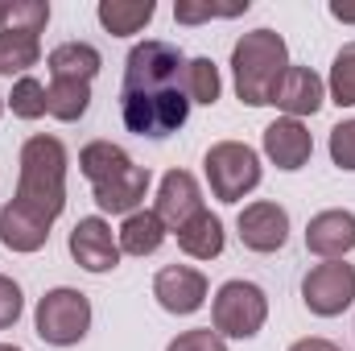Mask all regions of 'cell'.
I'll list each match as a JSON object with an SVG mask.
<instances>
[{
	"label": "cell",
	"mask_w": 355,
	"mask_h": 351,
	"mask_svg": "<svg viewBox=\"0 0 355 351\" xmlns=\"http://www.w3.org/2000/svg\"><path fill=\"white\" fill-rule=\"evenodd\" d=\"M331 162L339 170L355 174V120H343L331 128Z\"/></svg>",
	"instance_id": "cell-30"
},
{
	"label": "cell",
	"mask_w": 355,
	"mask_h": 351,
	"mask_svg": "<svg viewBox=\"0 0 355 351\" xmlns=\"http://www.w3.org/2000/svg\"><path fill=\"white\" fill-rule=\"evenodd\" d=\"M202 174L219 203H240L261 186V153L244 141H215L202 157Z\"/></svg>",
	"instance_id": "cell-6"
},
{
	"label": "cell",
	"mask_w": 355,
	"mask_h": 351,
	"mask_svg": "<svg viewBox=\"0 0 355 351\" xmlns=\"http://www.w3.org/2000/svg\"><path fill=\"white\" fill-rule=\"evenodd\" d=\"M153 12H157L153 0H99V8H95L99 25H103L112 37H132V33H141V29L153 21Z\"/></svg>",
	"instance_id": "cell-21"
},
{
	"label": "cell",
	"mask_w": 355,
	"mask_h": 351,
	"mask_svg": "<svg viewBox=\"0 0 355 351\" xmlns=\"http://www.w3.org/2000/svg\"><path fill=\"white\" fill-rule=\"evenodd\" d=\"M157 219L166 223V232H178L186 219H194L202 211V186L190 170H170L157 186Z\"/></svg>",
	"instance_id": "cell-14"
},
{
	"label": "cell",
	"mask_w": 355,
	"mask_h": 351,
	"mask_svg": "<svg viewBox=\"0 0 355 351\" xmlns=\"http://www.w3.org/2000/svg\"><path fill=\"white\" fill-rule=\"evenodd\" d=\"M331 17H335V21H347V25H355V8H347V4H331Z\"/></svg>",
	"instance_id": "cell-34"
},
{
	"label": "cell",
	"mask_w": 355,
	"mask_h": 351,
	"mask_svg": "<svg viewBox=\"0 0 355 351\" xmlns=\"http://www.w3.org/2000/svg\"><path fill=\"white\" fill-rule=\"evenodd\" d=\"M302 302L318 318H335L355 302V264L322 261L302 277Z\"/></svg>",
	"instance_id": "cell-8"
},
{
	"label": "cell",
	"mask_w": 355,
	"mask_h": 351,
	"mask_svg": "<svg viewBox=\"0 0 355 351\" xmlns=\"http://www.w3.org/2000/svg\"><path fill=\"white\" fill-rule=\"evenodd\" d=\"M236 232H240V244L248 252H281L289 240V211L272 198L248 203L236 219Z\"/></svg>",
	"instance_id": "cell-9"
},
{
	"label": "cell",
	"mask_w": 355,
	"mask_h": 351,
	"mask_svg": "<svg viewBox=\"0 0 355 351\" xmlns=\"http://www.w3.org/2000/svg\"><path fill=\"white\" fill-rule=\"evenodd\" d=\"M21 310H25V293H21V285H17L12 277H4V273H0V331L17 327Z\"/></svg>",
	"instance_id": "cell-32"
},
{
	"label": "cell",
	"mask_w": 355,
	"mask_h": 351,
	"mask_svg": "<svg viewBox=\"0 0 355 351\" xmlns=\"http://www.w3.org/2000/svg\"><path fill=\"white\" fill-rule=\"evenodd\" d=\"M272 103H277L289 120L314 116V112L327 103V83H322V75H314L310 67H293V62H289V71H285L277 95H272Z\"/></svg>",
	"instance_id": "cell-16"
},
{
	"label": "cell",
	"mask_w": 355,
	"mask_h": 351,
	"mask_svg": "<svg viewBox=\"0 0 355 351\" xmlns=\"http://www.w3.org/2000/svg\"><path fill=\"white\" fill-rule=\"evenodd\" d=\"M289 71V46L277 29H252L232 46V79H236V95L248 108H265L281 87Z\"/></svg>",
	"instance_id": "cell-2"
},
{
	"label": "cell",
	"mask_w": 355,
	"mask_h": 351,
	"mask_svg": "<svg viewBox=\"0 0 355 351\" xmlns=\"http://www.w3.org/2000/svg\"><path fill=\"white\" fill-rule=\"evenodd\" d=\"M182 71H186V54L174 42L162 37H145L128 50L124 58V91H166L182 87Z\"/></svg>",
	"instance_id": "cell-7"
},
{
	"label": "cell",
	"mask_w": 355,
	"mask_h": 351,
	"mask_svg": "<svg viewBox=\"0 0 355 351\" xmlns=\"http://www.w3.org/2000/svg\"><path fill=\"white\" fill-rule=\"evenodd\" d=\"M166 351H227V343H223V335H215L211 327H194V331L174 335Z\"/></svg>",
	"instance_id": "cell-31"
},
{
	"label": "cell",
	"mask_w": 355,
	"mask_h": 351,
	"mask_svg": "<svg viewBox=\"0 0 355 351\" xmlns=\"http://www.w3.org/2000/svg\"><path fill=\"white\" fill-rule=\"evenodd\" d=\"M174 236H178V248H182L190 261H215V257L223 252V244H227L223 219H219V215H211L207 207H202L194 219H186Z\"/></svg>",
	"instance_id": "cell-18"
},
{
	"label": "cell",
	"mask_w": 355,
	"mask_h": 351,
	"mask_svg": "<svg viewBox=\"0 0 355 351\" xmlns=\"http://www.w3.org/2000/svg\"><path fill=\"white\" fill-rule=\"evenodd\" d=\"M71 257L83 273H112L120 264V244L112 236V223L103 215H87L71 228V240H67Z\"/></svg>",
	"instance_id": "cell-10"
},
{
	"label": "cell",
	"mask_w": 355,
	"mask_h": 351,
	"mask_svg": "<svg viewBox=\"0 0 355 351\" xmlns=\"http://www.w3.org/2000/svg\"><path fill=\"white\" fill-rule=\"evenodd\" d=\"M190 116V99L182 95V87H166V91H120V120L128 132L137 137H170L186 124Z\"/></svg>",
	"instance_id": "cell-5"
},
{
	"label": "cell",
	"mask_w": 355,
	"mask_h": 351,
	"mask_svg": "<svg viewBox=\"0 0 355 351\" xmlns=\"http://www.w3.org/2000/svg\"><path fill=\"white\" fill-rule=\"evenodd\" d=\"M50 25V4L46 0H8L0 4V33H42Z\"/></svg>",
	"instance_id": "cell-25"
},
{
	"label": "cell",
	"mask_w": 355,
	"mask_h": 351,
	"mask_svg": "<svg viewBox=\"0 0 355 351\" xmlns=\"http://www.w3.org/2000/svg\"><path fill=\"white\" fill-rule=\"evenodd\" d=\"M46 240H50V223H46L42 215H33V211L21 207L17 198L0 207V244H4L8 252H21V257H25V252H42Z\"/></svg>",
	"instance_id": "cell-17"
},
{
	"label": "cell",
	"mask_w": 355,
	"mask_h": 351,
	"mask_svg": "<svg viewBox=\"0 0 355 351\" xmlns=\"http://www.w3.org/2000/svg\"><path fill=\"white\" fill-rule=\"evenodd\" d=\"M182 95L190 103H215L223 95V79H219V67L211 58H186V71H182Z\"/></svg>",
	"instance_id": "cell-24"
},
{
	"label": "cell",
	"mask_w": 355,
	"mask_h": 351,
	"mask_svg": "<svg viewBox=\"0 0 355 351\" xmlns=\"http://www.w3.org/2000/svg\"><path fill=\"white\" fill-rule=\"evenodd\" d=\"M289 351H343V348H339V343H331V339H318V335H314V339H297Z\"/></svg>",
	"instance_id": "cell-33"
},
{
	"label": "cell",
	"mask_w": 355,
	"mask_h": 351,
	"mask_svg": "<svg viewBox=\"0 0 355 351\" xmlns=\"http://www.w3.org/2000/svg\"><path fill=\"white\" fill-rule=\"evenodd\" d=\"M46 67H50V79H71V83H91L103 67L99 50L91 42H62L46 54Z\"/></svg>",
	"instance_id": "cell-19"
},
{
	"label": "cell",
	"mask_w": 355,
	"mask_h": 351,
	"mask_svg": "<svg viewBox=\"0 0 355 351\" xmlns=\"http://www.w3.org/2000/svg\"><path fill=\"white\" fill-rule=\"evenodd\" d=\"M4 103L12 108V116H21V120H37V116H46V83H37L33 75H21L12 91L4 95Z\"/></svg>",
	"instance_id": "cell-28"
},
{
	"label": "cell",
	"mask_w": 355,
	"mask_h": 351,
	"mask_svg": "<svg viewBox=\"0 0 355 351\" xmlns=\"http://www.w3.org/2000/svg\"><path fill=\"white\" fill-rule=\"evenodd\" d=\"M149 182H153V174L132 162L124 174L91 186V194H95V207H99L103 215H132V211H141V203H145V194H149Z\"/></svg>",
	"instance_id": "cell-15"
},
{
	"label": "cell",
	"mask_w": 355,
	"mask_h": 351,
	"mask_svg": "<svg viewBox=\"0 0 355 351\" xmlns=\"http://www.w3.org/2000/svg\"><path fill=\"white\" fill-rule=\"evenodd\" d=\"M116 244H120V252H128V257H153L162 244H166V223L157 219V211H132V215H124V223H120V232H116Z\"/></svg>",
	"instance_id": "cell-20"
},
{
	"label": "cell",
	"mask_w": 355,
	"mask_h": 351,
	"mask_svg": "<svg viewBox=\"0 0 355 351\" xmlns=\"http://www.w3.org/2000/svg\"><path fill=\"white\" fill-rule=\"evenodd\" d=\"M67 145L50 132H37L21 145V174H17V203L54 223L67 207Z\"/></svg>",
	"instance_id": "cell-1"
},
{
	"label": "cell",
	"mask_w": 355,
	"mask_h": 351,
	"mask_svg": "<svg viewBox=\"0 0 355 351\" xmlns=\"http://www.w3.org/2000/svg\"><path fill=\"white\" fill-rule=\"evenodd\" d=\"M42 58V42L33 33H0V75H25L29 67H37Z\"/></svg>",
	"instance_id": "cell-26"
},
{
	"label": "cell",
	"mask_w": 355,
	"mask_h": 351,
	"mask_svg": "<svg viewBox=\"0 0 355 351\" xmlns=\"http://www.w3.org/2000/svg\"><path fill=\"white\" fill-rule=\"evenodd\" d=\"M268 323V293L257 281H223L211 298V331L223 339H257Z\"/></svg>",
	"instance_id": "cell-3"
},
{
	"label": "cell",
	"mask_w": 355,
	"mask_h": 351,
	"mask_svg": "<svg viewBox=\"0 0 355 351\" xmlns=\"http://www.w3.org/2000/svg\"><path fill=\"white\" fill-rule=\"evenodd\" d=\"M327 95L339 103V108H355V42H347L335 62H331V75H327Z\"/></svg>",
	"instance_id": "cell-27"
},
{
	"label": "cell",
	"mask_w": 355,
	"mask_h": 351,
	"mask_svg": "<svg viewBox=\"0 0 355 351\" xmlns=\"http://www.w3.org/2000/svg\"><path fill=\"white\" fill-rule=\"evenodd\" d=\"M306 248L322 261H343L355 248V211L331 207L306 223Z\"/></svg>",
	"instance_id": "cell-13"
},
{
	"label": "cell",
	"mask_w": 355,
	"mask_h": 351,
	"mask_svg": "<svg viewBox=\"0 0 355 351\" xmlns=\"http://www.w3.org/2000/svg\"><path fill=\"white\" fill-rule=\"evenodd\" d=\"M261 145H265V157L277 170H285V174L302 170V166L314 157V137H310V128H306L302 120H289V116H281V120L268 124L265 137H261Z\"/></svg>",
	"instance_id": "cell-12"
},
{
	"label": "cell",
	"mask_w": 355,
	"mask_h": 351,
	"mask_svg": "<svg viewBox=\"0 0 355 351\" xmlns=\"http://www.w3.org/2000/svg\"><path fill=\"white\" fill-rule=\"evenodd\" d=\"M0 351H21L17 343H0Z\"/></svg>",
	"instance_id": "cell-35"
},
{
	"label": "cell",
	"mask_w": 355,
	"mask_h": 351,
	"mask_svg": "<svg viewBox=\"0 0 355 351\" xmlns=\"http://www.w3.org/2000/svg\"><path fill=\"white\" fill-rule=\"evenodd\" d=\"M33 327H37V339L50 343V348H75V343H83L91 331V298L83 289H71V285L46 289L37 298Z\"/></svg>",
	"instance_id": "cell-4"
},
{
	"label": "cell",
	"mask_w": 355,
	"mask_h": 351,
	"mask_svg": "<svg viewBox=\"0 0 355 351\" xmlns=\"http://www.w3.org/2000/svg\"><path fill=\"white\" fill-rule=\"evenodd\" d=\"M207 277L194 268V264H166L157 277H153V298L166 314H194L207 306Z\"/></svg>",
	"instance_id": "cell-11"
},
{
	"label": "cell",
	"mask_w": 355,
	"mask_h": 351,
	"mask_svg": "<svg viewBox=\"0 0 355 351\" xmlns=\"http://www.w3.org/2000/svg\"><path fill=\"white\" fill-rule=\"evenodd\" d=\"M240 12H248V0H240V4H211V0H178L174 4V17L182 25H202V21H211V17H240Z\"/></svg>",
	"instance_id": "cell-29"
},
{
	"label": "cell",
	"mask_w": 355,
	"mask_h": 351,
	"mask_svg": "<svg viewBox=\"0 0 355 351\" xmlns=\"http://www.w3.org/2000/svg\"><path fill=\"white\" fill-rule=\"evenodd\" d=\"M128 166H132V157H128L120 145H112V141H91V145L79 149V170H83V178H87L91 186L124 174Z\"/></svg>",
	"instance_id": "cell-22"
},
{
	"label": "cell",
	"mask_w": 355,
	"mask_h": 351,
	"mask_svg": "<svg viewBox=\"0 0 355 351\" xmlns=\"http://www.w3.org/2000/svg\"><path fill=\"white\" fill-rule=\"evenodd\" d=\"M87 103H91V83L50 79V87H46V116H54L62 124H75V120H83Z\"/></svg>",
	"instance_id": "cell-23"
},
{
	"label": "cell",
	"mask_w": 355,
	"mask_h": 351,
	"mask_svg": "<svg viewBox=\"0 0 355 351\" xmlns=\"http://www.w3.org/2000/svg\"><path fill=\"white\" fill-rule=\"evenodd\" d=\"M0 116H4V95H0Z\"/></svg>",
	"instance_id": "cell-36"
}]
</instances>
